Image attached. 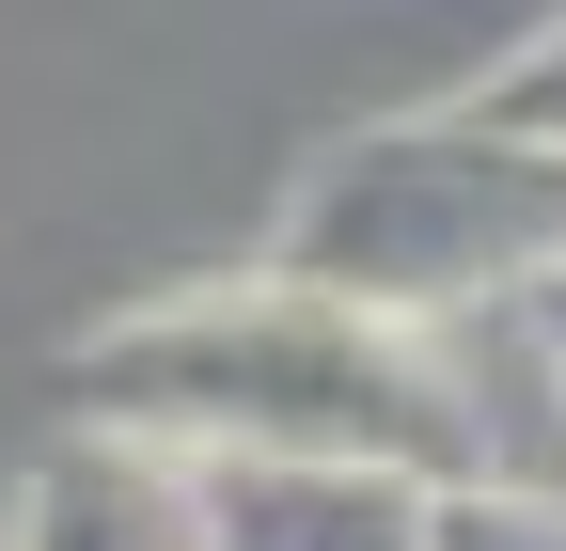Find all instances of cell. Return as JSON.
<instances>
[{
    "label": "cell",
    "instance_id": "cell-4",
    "mask_svg": "<svg viewBox=\"0 0 566 551\" xmlns=\"http://www.w3.org/2000/svg\"><path fill=\"white\" fill-rule=\"evenodd\" d=\"M205 551H424L394 472H205Z\"/></svg>",
    "mask_w": 566,
    "mask_h": 551
},
{
    "label": "cell",
    "instance_id": "cell-1",
    "mask_svg": "<svg viewBox=\"0 0 566 551\" xmlns=\"http://www.w3.org/2000/svg\"><path fill=\"white\" fill-rule=\"evenodd\" d=\"M80 426L189 457V472H394V489H472L457 394L424 331H378L315 284H205L80 347Z\"/></svg>",
    "mask_w": 566,
    "mask_h": 551
},
{
    "label": "cell",
    "instance_id": "cell-2",
    "mask_svg": "<svg viewBox=\"0 0 566 551\" xmlns=\"http://www.w3.org/2000/svg\"><path fill=\"white\" fill-rule=\"evenodd\" d=\"M283 284H315L378 331H457L488 300H535L566 284V158L504 143L472 111H409V126H363L331 143L283 205Z\"/></svg>",
    "mask_w": 566,
    "mask_h": 551
},
{
    "label": "cell",
    "instance_id": "cell-6",
    "mask_svg": "<svg viewBox=\"0 0 566 551\" xmlns=\"http://www.w3.org/2000/svg\"><path fill=\"white\" fill-rule=\"evenodd\" d=\"M424 551H566L551 489H424Z\"/></svg>",
    "mask_w": 566,
    "mask_h": 551
},
{
    "label": "cell",
    "instance_id": "cell-3",
    "mask_svg": "<svg viewBox=\"0 0 566 551\" xmlns=\"http://www.w3.org/2000/svg\"><path fill=\"white\" fill-rule=\"evenodd\" d=\"M17 551H205V472L142 457V441H63L17 489Z\"/></svg>",
    "mask_w": 566,
    "mask_h": 551
},
{
    "label": "cell",
    "instance_id": "cell-5",
    "mask_svg": "<svg viewBox=\"0 0 566 551\" xmlns=\"http://www.w3.org/2000/svg\"><path fill=\"white\" fill-rule=\"evenodd\" d=\"M457 111H472V126H504V143H535V158H566V32H535L520 63H488Z\"/></svg>",
    "mask_w": 566,
    "mask_h": 551
},
{
    "label": "cell",
    "instance_id": "cell-7",
    "mask_svg": "<svg viewBox=\"0 0 566 551\" xmlns=\"http://www.w3.org/2000/svg\"><path fill=\"white\" fill-rule=\"evenodd\" d=\"M535 347H551V378H566V284H535Z\"/></svg>",
    "mask_w": 566,
    "mask_h": 551
}]
</instances>
